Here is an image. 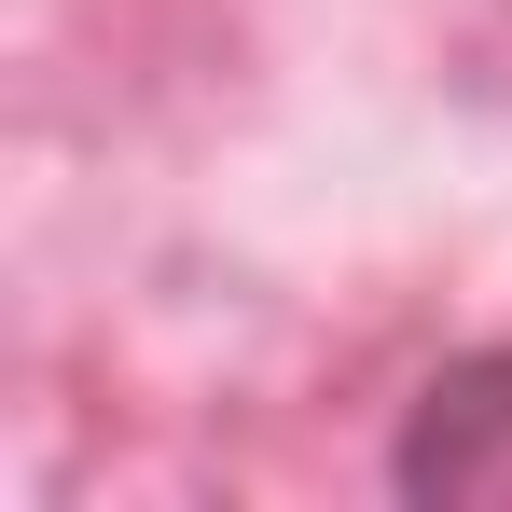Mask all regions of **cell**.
Listing matches in <instances>:
<instances>
[{
  "label": "cell",
  "instance_id": "cell-1",
  "mask_svg": "<svg viewBox=\"0 0 512 512\" xmlns=\"http://www.w3.org/2000/svg\"><path fill=\"white\" fill-rule=\"evenodd\" d=\"M388 485L402 499H443V512H512V333L443 360L402 429H388Z\"/></svg>",
  "mask_w": 512,
  "mask_h": 512
}]
</instances>
